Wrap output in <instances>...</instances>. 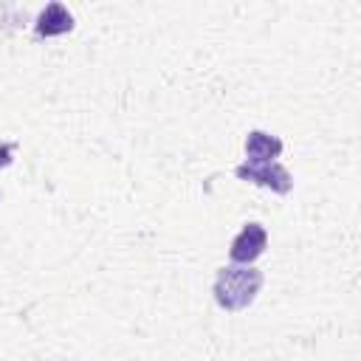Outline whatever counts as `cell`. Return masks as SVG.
I'll list each match as a JSON object with an SVG mask.
<instances>
[{
  "label": "cell",
  "mask_w": 361,
  "mask_h": 361,
  "mask_svg": "<svg viewBox=\"0 0 361 361\" xmlns=\"http://www.w3.org/2000/svg\"><path fill=\"white\" fill-rule=\"evenodd\" d=\"M262 288V271L251 268V265H226L217 271L214 276V302L223 307V310H243L248 307L257 293Z\"/></svg>",
  "instance_id": "cell-1"
},
{
  "label": "cell",
  "mask_w": 361,
  "mask_h": 361,
  "mask_svg": "<svg viewBox=\"0 0 361 361\" xmlns=\"http://www.w3.org/2000/svg\"><path fill=\"white\" fill-rule=\"evenodd\" d=\"M234 175H237L240 180H251V183H257V186H268V189H274L276 195H288L290 186H293L290 172H288L282 164H276V161H265V164L245 161V164H240V166L234 169Z\"/></svg>",
  "instance_id": "cell-2"
},
{
  "label": "cell",
  "mask_w": 361,
  "mask_h": 361,
  "mask_svg": "<svg viewBox=\"0 0 361 361\" xmlns=\"http://www.w3.org/2000/svg\"><path fill=\"white\" fill-rule=\"evenodd\" d=\"M265 245H268L265 228H262L259 223H245L243 231L231 240V248H228L231 262H234V265H251V262L265 251Z\"/></svg>",
  "instance_id": "cell-3"
},
{
  "label": "cell",
  "mask_w": 361,
  "mask_h": 361,
  "mask_svg": "<svg viewBox=\"0 0 361 361\" xmlns=\"http://www.w3.org/2000/svg\"><path fill=\"white\" fill-rule=\"evenodd\" d=\"M71 28H73V14H71L62 3H48V6L39 11L37 25H34V31H37L39 37H56V34H65V31H71Z\"/></svg>",
  "instance_id": "cell-4"
},
{
  "label": "cell",
  "mask_w": 361,
  "mask_h": 361,
  "mask_svg": "<svg viewBox=\"0 0 361 361\" xmlns=\"http://www.w3.org/2000/svg\"><path fill=\"white\" fill-rule=\"evenodd\" d=\"M279 152H282V141L276 135L262 133V130H251L245 135V155H248V161L265 164V161L279 158Z\"/></svg>",
  "instance_id": "cell-5"
}]
</instances>
